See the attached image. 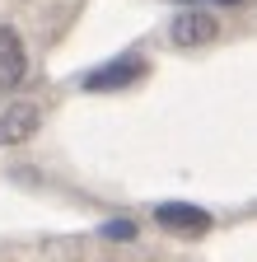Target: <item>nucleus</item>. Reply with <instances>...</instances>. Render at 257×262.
I'll list each match as a JSON object with an SVG mask.
<instances>
[{"instance_id":"f257e3e1","label":"nucleus","mask_w":257,"mask_h":262,"mask_svg":"<svg viewBox=\"0 0 257 262\" xmlns=\"http://www.w3.org/2000/svg\"><path fill=\"white\" fill-rule=\"evenodd\" d=\"M154 220L164 229H173V234H206L211 229V215L201 206H187V202H164L154 211Z\"/></svg>"},{"instance_id":"f03ea898","label":"nucleus","mask_w":257,"mask_h":262,"mask_svg":"<svg viewBox=\"0 0 257 262\" xmlns=\"http://www.w3.org/2000/svg\"><path fill=\"white\" fill-rule=\"evenodd\" d=\"M28 71V56H24V42L10 24H0V89H14Z\"/></svg>"},{"instance_id":"7ed1b4c3","label":"nucleus","mask_w":257,"mask_h":262,"mask_svg":"<svg viewBox=\"0 0 257 262\" xmlns=\"http://www.w3.org/2000/svg\"><path fill=\"white\" fill-rule=\"evenodd\" d=\"M215 19L211 14H201V10H182L178 19H173V42H182V47H201V42H215Z\"/></svg>"},{"instance_id":"20e7f679","label":"nucleus","mask_w":257,"mask_h":262,"mask_svg":"<svg viewBox=\"0 0 257 262\" xmlns=\"http://www.w3.org/2000/svg\"><path fill=\"white\" fill-rule=\"evenodd\" d=\"M38 131V108L33 103H10L0 117V145H19Z\"/></svg>"},{"instance_id":"39448f33","label":"nucleus","mask_w":257,"mask_h":262,"mask_svg":"<svg viewBox=\"0 0 257 262\" xmlns=\"http://www.w3.org/2000/svg\"><path fill=\"white\" fill-rule=\"evenodd\" d=\"M141 75H145V66H141L136 56H117L112 66H99V71L84 80V89H122V84L141 80Z\"/></svg>"},{"instance_id":"423d86ee","label":"nucleus","mask_w":257,"mask_h":262,"mask_svg":"<svg viewBox=\"0 0 257 262\" xmlns=\"http://www.w3.org/2000/svg\"><path fill=\"white\" fill-rule=\"evenodd\" d=\"M108 234H112V239H131V225H126V220H112Z\"/></svg>"},{"instance_id":"0eeeda50","label":"nucleus","mask_w":257,"mask_h":262,"mask_svg":"<svg viewBox=\"0 0 257 262\" xmlns=\"http://www.w3.org/2000/svg\"><path fill=\"white\" fill-rule=\"evenodd\" d=\"M224 5H239V0H224Z\"/></svg>"}]
</instances>
